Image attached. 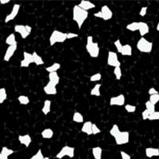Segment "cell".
<instances>
[{
    "instance_id": "obj_1",
    "label": "cell",
    "mask_w": 159,
    "mask_h": 159,
    "mask_svg": "<svg viewBox=\"0 0 159 159\" xmlns=\"http://www.w3.org/2000/svg\"><path fill=\"white\" fill-rule=\"evenodd\" d=\"M89 11L81 9L78 5H75L72 8V20L76 22L79 29H81L84 22L89 18Z\"/></svg>"
},
{
    "instance_id": "obj_2",
    "label": "cell",
    "mask_w": 159,
    "mask_h": 159,
    "mask_svg": "<svg viewBox=\"0 0 159 159\" xmlns=\"http://www.w3.org/2000/svg\"><path fill=\"white\" fill-rule=\"evenodd\" d=\"M86 50L89 56L92 58H97L99 55L100 49L99 44L93 41V37L88 36L87 43H86Z\"/></svg>"
},
{
    "instance_id": "obj_3",
    "label": "cell",
    "mask_w": 159,
    "mask_h": 159,
    "mask_svg": "<svg viewBox=\"0 0 159 159\" xmlns=\"http://www.w3.org/2000/svg\"><path fill=\"white\" fill-rule=\"evenodd\" d=\"M66 40H67L66 33L55 30L52 31L50 37H49V45H50V46H53L57 43H63Z\"/></svg>"
},
{
    "instance_id": "obj_4",
    "label": "cell",
    "mask_w": 159,
    "mask_h": 159,
    "mask_svg": "<svg viewBox=\"0 0 159 159\" xmlns=\"http://www.w3.org/2000/svg\"><path fill=\"white\" fill-rule=\"evenodd\" d=\"M136 47L139 52H144V53H150L153 50V42H150L147 38L143 37L138 41L137 44H136Z\"/></svg>"
},
{
    "instance_id": "obj_5",
    "label": "cell",
    "mask_w": 159,
    "mask_h": 159,
    "mask_svg": "<svg viewBox=\"0 0 159 159\" xmlns=\"http://www.w3.org/2000/svg\"><path fill=\"white\" fill-rule=\"evenodd\" d=\"M69 157V158H73L75 157V148L69 146H65L61 149L55 157L57 159H62L65 157Z\"/></svg>"
},
{
    "instance_id": "obj_6",
    "label": "cell",
    "mask_w": 159,
    "mask_h": 159,
    "mask_svg": "<svg viewBox=\"0 0 159 159\" xmlns=\"http://www.w3.org/2000/svg\"><path fill=\"white\" fill-rule=\"evenodd\" d=\"M14 30L19 34L22 39H26L32 32V27L29 25H15Z\"/></svg>"
},
{
    "instance_id": "obj_7",
    "label": "cell",
    "mask_w": 159,
    "mask_h": 159,
    "mask_svg": "<svg viewBox=\"0 0 159 159\" xmlns=\"http://www.w3.org/2000/svg\"><path fill=\"white\" fill-rule=\"evenodd\" d=\"M114 139L117 146H123V145H126L129 143L130 134L128 131H120Z\"/></svg>"
},
{
    "instance_id": "obj_8",
    "label": "cell",
    "mask_w": 159,
    "mask_h": 159,
    "mask_svg": "<svg viewBox=\"0 0 159 159\" xmlns=\"http://www.w3.org/2000/svg\"><path fill=\"white\" fill-rule=\"evenodd\" d=\"M107 65L114 68L121 66V62L119 61L117 52H114V51H109L108 54H107Z\"/></svg>"
},
{
    "instance_id": "obj_9",
    "label": "cell",
    "mask_w": 159,
    "mask_h": 159,
    "mask_svg": "<svg viewBox=\"0 0 159 159\" xmlns=\"http://www.w3.org/2000/svg\"><path fill=\"white\" fill-rule=\"evenodd\" d=\"M125 103H126V98H125L124 95L123 94H119L116 96H112V97H111L110 101H109V104L111 106H119V107L125 106Z\"/></svg>"
},
{
    "instance_id": "obj_10",
    "label": "cell",
    "mask_w": 159,
    "mask_h": 159,
    "mask_svg": "<svg viewBox=\"0 0 159 159\" xmlns=\"http://www.w3.org/2000/svg\"><path fill=\"white\" fill-rule=\"evenodd\" d=\"M20 8H21V6H20L19 4L15 3L13 5V7L11 13L8 14V15L6 16L5 23H8V22H11V21H12V20H14L16 18L17 15H18V13H19Z\"/></svg>"
},
{
    "instance_id": "obj_11",
    "label": "cell",
    "mask_w": 159,
    "mask_h": 159,
    "mask_svg": "<svg viewBox=\"0 0 159 159\" xmlns=\"http://www.w3.org/2000/svg\"><path fill=\"white\" fill-rule=\"evenodd\" d=\"M34 63V59H33L32 53L24 51L23 52V59L20 62V67L22 68H28L29 65Z\"/></svg>"
},
{
    "instance_id": "obj_12",
    "label": "cell",
    "mask_w": 159,
    "mask_h": 159,
    "mask_svg": "<svg viewBox=\"0 0 159 159\" xmlns=\"http://www.w3.org/2000/svg\"><path fill=\"white\" fill-rule=\"evenodd\" d=\"M17 49H18V45H10V46H8V48L7 49V50H6L5 54H4L3 57L4 61L9 62L10 60L12 58V57L15 54V52H16Z\"/></svg>"
},
{
    "instance_id": "obj_13",
    "label": "cell",
    "mask_w": 159,
    "mask_h": 159,
    "mask_svg": "<svg viewBox=\"0 0 159 159\" xmlns=\"http://www.w3.org/2000/svg\"><path fill=\"white\" fill-rule=\"evenodd\" d=\"M44 92L48 96H54L57 93V85L48 82L43 88Z\"/></svg>"
},
{
    "instance_id": "obj_14",
    "label": "cell",
    "mask_w": 159,
    "mask_h": 159,
    "mask_svg": "<svg viewBox=\"0 0 159 159\" xmlns=\"http://www.w3.org/2000/svg\"><path fill=\"white\" fill-rule=\"evenodd\" d=\"M99 11H100L102 14V19L104 20V21H109V20L111 19L112 17H113V12H112L111 10L109 8L108 6H103Z\"/></svg>"
},
{
    "instance_id": "obj_15",
    "label": "cell",
    "mask_w": 159,
    "mask_h": 159,
    "mask_svg": "<svg viewBox=\"0 0 159 159\" xmlns=\"http://www.w3.org/2000/svg\"><path fill=\"white\" fill-rule=\"evenodd\" d=\"M18 142L22 145L25 146V147H26V148H28L32 143V138L29 134H20V135H18Z\"/></svg>"
},
{
    "instance_id": "obj_16",
    "label": "cell",
    "mask_w": 159,
    "mask_h": 159,
    "mask_svg": "<svg viewBox=\"0 0 159 159\" xmlns=\"http://www.w3.org/2000/svg\"><path fill=\"white\" fill-rule=\"evenodd\" d=\"M139 32L141 38H143L146 34L150 32V27L147 22H139Z\"/></svg>"
},
{
    "instance_id": "obj_17",
    "label": "cell",
    "mask_w": 159,
    "mask_h": 159,
    "mask_svg": "<svg viewBox=\"0 0 159 159\" xmlns=\"http://www.w3.org/2000/svg\"><path fill=\"white\" fill-rule=\"evenodd\" d=\"M78 7L81 8V9L84 10V11H89V10L96 7V5L94 3H92L91 1H89V0H81L80 2V3L78 4Z\"/></svg>"
},
{
    "instance_id": "obj_18",
    "label": "cell",
    "mask_w": 159,
    "mask_h": 159,
    "mask_svg": "<svg viewBox=\"0 0 159 159\" xmlns=\"http://www.w3.org/2000/svg\"><path fill=\"white\" fill-rule=\"evenodd\" d=\"M145 154L146 156L149 158L154 157H158L159 156V149L154 148V147H147L145 150Z\"/></svg>"
},
{
    "instance_id": "obj_19",
    "label": "cell",
    "mask_w": 159,
    "mask_h": 159,
    "mask_svg": "<svg viewBox=\"0 0 159 159\" xmlns=\"http://www.w3.org/2000/svg\"><path fill=\"white\" fill-rule=\"evenodd\" d=\"M92 123L91 121L84 122L81 127V132L86 134L87 135H92Z\"/></svg>"
},
{
    "instance_id": "obj_20",
    "label": "cell",
    "mask_w": 159,
    "mask_h": 159,
    "mask_svg": "<svg viewBox=\"0 0 159 159\" xmlns=\"http://www.w3.org/2000/svg\"><path fill=\"white\" fill-rule=\"evenodd\" d=\"M132 52H133V49H132L131 45L129 44H126V45H123L120 54H122L123 56L130 57L132 56Z\"/></svg>"
},
{
    "instance_id": "obj_21",
    "label": "cell",
    "mask_w": 159,
    "mask_h": 159,
    "mask_svg": "<svg viewBox=\"0 0 159 159\" xmlns=\"http://www.w3.org/2000/svg\"><path fill=\"white\" fill-rule=\"evenodd\" d=\"M92 156L94 159H102V154H103V149L100 147H92Z\"/></svg>"
},
{
    "instance_id": "obj_22",
    "label": "cell",
    "mask_w": 159,
    "mask_h": 159,
    "mask_svg": "<svg viewBox=\"0 0 159 159\" xmlns=\"http://www.w3.org/2000/svg\"><path fill=\"white\" fill-rule=\"evenodd\" d=\"M51 105H52V102L49 99H45L44 101L43 107L42 108V111L45 116H47L49 114L51 111Z\"/></svg>"
},
{
    "instance_id": "obj_23",
    "label": "cell",
    "mask_w": 159,
    "mask_h": 159,
    "mask_svg": "<svg viewBox=\"0 0 159 159\" xmlns=\"http://www.w3.org/2000/svg\"><path fill=\"white\" fill-rule=\"evenodd\" d=\"M15 153V150L11 148H8L7 147H2L1 149V154H2L3 159H8L9 156L12 155Z\"/></svg>"
},
{
    "instance_id": "obj_24",
    "label": "cell",
    "mask_w": 159,
    "mask_h": 159,
    "mask_svg": "<svg viewBox=\"0 0 159 159\" xmlns=\"http://www.w3.org/2000/svg\"><path fill=\"white\" fill-rule=\"evenodd\" d=\"M54 132L51 128H45L42 131V137L44 139H51L53 137Z\"/></svg>"
},
{
    "instance_id": "obj_25",
    "label": "cell",
    "mask_w": 159,
    "mask_h": 159,
    "mask_svg": "<svg viewBox=\"0 0 159 159\" xmlns=\"http://www.w3.org/2000/svg\"><path fill=\"white\" fill-rule=\"evenodd\" d=\"M33 59H34V63L37 65V66H40V65H43L45 64L44 60L40 55L38 54L37 52H34L32 53Z\"/></svg>"
},
{
    "instance_id": "obj_26",
    "label": "cell",
    "mask_w": 159,
    "mask_h": 159,
    "mask_svg": "<svg viewBox=\"0 0 159 159\" xmlns=\"http://www.w3.org/2000/svg\"><path fill=\"white\" fill-rule=\"evenodd\" d=\"M48 77H49V81L52 84H54L55 85H57L60 83V77L57 72L49 73V76Z\"/></svg>"
},
{
    "instance_id": "obj_27",
    "label": "cell",
    "mask_w": 159,
    "mask_h": 159,
    "mask_svg": "<svg viewBox=\"0 0 159 159\" xmlns=\"http://www.w3.org/2000/svg\"><path fill=\"white\" fill-rule=\"evenodd\" d=\"M100 88H101V84H96L94 87L92 88L90 91V95L93 96H101V92H100Z\"/></svg>"
},
{
    "instance_id": "obj_28",
    "label": "cell",
    "mask_w": 159,
    "mask_h": 159,
    "mask_svg": "<svg viewBox=\"0 0 159 159\" xmlns=\"http://www.w3.org/2000/svg\"><path fill=\"white\" fill-rule=\"evenodd\" d=\"M6 44H7L8 45H18V42L16 41V38H15V34L14 33L8 35L6 38L5 41Z\"/></svg>"
},
{
    "instance_id": "obj_29",
    "label": "cell",
    "mask_w": 159,
    "mask_h": 159,
    "mask_svg": "<svg viewBox=\"0 0 159 159\" xmlns=\"http://www.w3.org/2000/svg\"><path fill=\"white\" fill-rule=\"evenodd\" d=\"M72 121L76 123H84V116L81 113L78 111H75L73 116H72Z\"/></svg>"
},
{
    "instance_id": "obj_30",
    "label": "cell",
    "mask_w": 159,
    "mask_h": 159,
    "mask_svg": "<svg viewBox=\"0 0 159 159\" xmlns=\"http://www.w3.org/2000/svg\"><path fill=\"white\" fill-rule=\"evenodd\" d=\"M60 69H61V64L56 62V63H53L51 65H49V67L45 68V70L47 71L49 73H50V72H57Z\"/></svg>"
},
{
    "instance_id": "obj_31",
    "label": "cell",
    "mask_w": 159,
    "mask_h": 159,
    "mask_svg": "<svg viewBox=\"0 0 159 159\" xmlns=\"http://www.w3.org/2000/svg\"><path fill=\"white\" fill-rule=\"evenodd\" d=\"M126 29L130 32H135V31L139 30V22H133L128 24L126 26Z\"/></svg>"
},
{
    "instance_id": "obj_32",
    "label": "cell",
    "mask_w": 159,
    "mask_h": 159,
    "mask_svg": "<svg viewBox=\"0 0 159 159\" xmlns=\"http://www.w3.org/2000/svg\"><path fill=\"white\" fill-rule=\"evenodd\" d=\"M7 99V93L5 88H0V104L3 103Z\"/></svg>"
},
{
    "instance_id": "obj_33",
    "label": "cell",
    "mask_w": 159,
    "mask_h": 159,
    "mask_svg": "<svg viewBox=\"0 0 159 159\" xmlns=\"http://www.w3.org/2000/svg\"><path fill=\"white\" fill-rule=\"evenodd\" d=\"M18 101L19 102L20 104L22 105H27L29 104L30 100L29 97L27 96H24V95H21L18 97Z\"/></svg>"
},
{
    "instance_id": "obj_34",
    "label": "cell",
    "mask_w": 159,
    "mask_h": 159,
    "mask_svg": "<svg viewBox=\"0 0 159 159\" xmlns=\"http://www.w3.org/2000/svg\"><path fill=\"white\" fill-rule=\"evenodd\" d=\"M120 131H121V130L119 129V126H118L117 124H114L112 126L111 128L110 129V130H109V134H110L112 137L115 138Z\"/></svg>"
},
{
    "instance_id": "obj_35",
    "label": "cell",
    "mask_w": 159,
    "mask_h": 159,
    "mask_svg": "<svg viewBox=\"0 0 159 159\" xmlns=\"http://www.w3.org/2000/svg\"><path fill=\"white\" fill-rule=\"evenodd\" d=\"M114 75L116 76V79L117 80H120L122 78V76H123V73H122V69L120 67H116L114 68Z\"/></svg>"
},
{
    "instance_id": "obj_36",
    "label": "cell",
    "mask_w": 159,
    "mask_h": 159,
    "mask_svg": "<svg viewBox=\"0 0 159 159\" xmlns=\"http://www.w3.org/2000/svg\"><path fill=\"white\" fill-rule=\"evenodd\" d=\"M145 106H146V109L150 112V114L153 113V112L155 111V105H154L152 103H150V101H147L145 103Z\"/></svg>"
},
{
    "instance_id": "obj_37",
    "label": "cell",
    "mask_w": 159,
    "mask_h": 159,
    "mask_svg": "<svg viewBox=\"0 0 159 159\" xmlns=\"http://www.w3.org/2000/svg\"><path fill=\"white\" fill-rule=\"evenodd\" d=\"M102 79V74L100 72H97V73H95L92 76H90V81L91 82H98L100 80Z\"/></svg>"
},
{
    "instance_id": "obj_38",
    "label": "cell",
    "mask_w": 159,
    "mask_h": 159,
    "mask_svg": "<svg viewBox=\"0 0 159 159\" xmlns=\"http://www.w3.org/2000/svg\"><path fill=\"white\" fill-rule=\"evenodd\" d=\"M149 101H150V103H153L154 105L157 104V103L159 102V93L150 96V99H149Z\"/></svg>"
},
{
    "instance_id": "obj_39",
    "label": "cell",
    "mask_w": 159,
    "mask_h": 159,
    "mask_svg": "<svg viewBox=\"0 0 159 159\" xmlns=\"http://www.w3.org/2000/svg\"><path fill=\"white\" fill-rule=\"evenodd\" d=\"M125 110L128 113H134L136 111V106L132 104H125Z\"/></svg>"
},
{
    "instance_id": "obj_40",
    "label": "cell",
    "mask_w": 159,
    "mask_h": 159,
    "mask_svg": "<svg viewBox=\"0 0 159 159\" xmlns=\"http://www.w3.org/2000/svg\"><path fill=\"white\" fill-rule=\"evenodd\" d=\"M44 157H45V156H44L42 150H41V149H39L36 154H34V155H33L30 159H44Z\"/></svg>"
},
{
    "instance_id": "obj_41",
    "label": "cell",
    "mask_w": 159,
    "mask_h": 159,
    "mask_svg": "<svg viewBox=\"0 0 159 159\" xmlns=\"http://www.w3.org/2000/svg\"><path fill=\"white\" fill-rule=\"evenodd\" d=\"M148 119L150 121H154V120H159V111H154L150 115Z\"/></svg>"
},
{
    "instance_id": "obj_42",
    "label": "cell",
    "mask_w": 159,
    "mask_h": 159,
    "mask_svg": "<svg viewBox=\"0 0 159 159\" xmlns=\"http://www.w3.org/2000/svg\"><path fill=\"white\" fill-rule=\"evenodd\" d=\"M114 45H115V46H116V50H117V52H119V53H120V52H121V50H122V48H123V45H122L121 42H120V40L117 39L116 41H115Z\"/></svg>"
},
{
    "instance_id": "obj_43",
    "label": "cell",
    "mask_w": 159,
    "mask_h": 159,
    "mask_svg": "<svg viewBox=\"0 0 159 159\" xmlns=\"http://www.w3.org/2000/svg\"><path fill=\"white\" fill-rule=\"evenodd\" d=\"M92 134H93V135H96V134H99V133L101 132V130L97 127V125H96V123H92Z\"/></svg>"
},
{
    "instance_id": "obj_44",
    "label": "cell",
    "mask_w": 159,
    "mask_h": 159,
    "mask_svg": "<svg viewBox=\"0 0 159 159\" xmlns=\"http://www.w3.org/2000/svg\"><path fill=\"white\" fill-rule=\"evenodd\" d=\"M79 37V34H76V33H66V38L67 39H72V38H76Z\"/></svg>"
},
{
    "instance_id": "obj_45",
    "label": "cell",
    "mask_w": 159,
    "mask_h": 159,
    "mask_svg": "<svg viewBox=\"0 0 159 159\" xmlns=\"http://www.w3.org/2000/svg\"><path fill=\"white\" fill-rule=\"evenodd\" d=\"M150 115V113L147 110V109L143 111L142 112V119H143V120H147V119H148Z\"/></svg>"
},
{
    "instance_id": "obj_46",
    "label": "cell",
    "mask_w": 159,
    "mask_h": 159,
    "mask_svg": "<svg viewBox=\"0 0 159 159\" xmlns=\"http://www.w3.org/2000/svg\"><path fill=\"white\" fill-rule=\"evenodd\" d=\"M147 10H148V7H143L139 11V15L142 17H144L147 15Z\"/></svg>"
},
{
    "instance_id": "obj_47",
    "label": "cell",
    "mask_w": 159,
    "mask_h": 159,
    "mask_svg": "<svg viewBox=\"0 0 159 159\" xmlns=\"http://www.w3.org/2000/svg\"><path fill=\"white\" fill-rule=\"evenodd\" d=\"M120 155H121V159H131V157L129 154H127V152L125 151H120Z\"/></svg>"
},
{
    "instance_id": "obj_48",
    "label": "cell",
    "mask_w": 159,
    "mask_h": 159,
    "mask_svg": "<svg viewBox=\"0 0 159 159\" xmlns=\"http://www.w3.org/2000/svg\"><path fill=\"white\" fill-rule=\"evenodd\" d=\"M157 93H159L158 91H157L156 89H154V88H150V89L148 90V94L150 95V96H151V95L157 94Z\"/></svg>"
},
{
    "instance_id": "obj_49",
    "label": "cell",
    "mask_w": 159,
    "mask_h": 159,
    "mask_svg": "<svg viewBox=\"0 0 159 159\" xmlns=\"http://www.w3.org/2000/svg\"><path fill=\"white\" fill-rule=\"evenodd\" d=\"M94 17H96V18H102V14L100 11H98V12H96L94 13Z\"/></svg>"
},
{
    "instance_id": "obj_50",
    "label": "cell",
    "mask_w": 159,
    "mask_h": 159,
    "mask_svg": "<svg viewBox=\"0 0 159 159\" xmlns=\"http://www.w3.org/2000/svg\"><path fill=\"white\" fill-rule=\"evenodd\" d=\"M11 2L10 0H0V4L1 5H5V4H7Z\"/></svg>"
},
{
    "instance_id": "obj_51",
    "label": "cell",
    "mask_w": 159,
    "mask_h": 159,
    "mask_svg": "<svg viewBox=\"0 0 159 159\" xmlns=\"http://www.w3.org/2000/svg\"><path fill=\"white\" fill-rule=\"evenodd\" d=\"M156 30L159 32V22H157V27H156Z\"/></svg>"
},
{
    "instance_id": "obj_52",
    "label": "cell",
    "mask_w": 159,
    "mask_h": 159,
    "mask_svg": "<svg viewBox=\"0 0 159 159\" xmlns=\"http://www.w3.org/2000/svg\"><path fill=\"white\" fill-rule=\"evenodd\" d=\"M0 159H3V157H2V154H1V152H0Z\"/></svg>"
},
{
    "instance_id": "obj_53",
    "label": "cell",
    "mask_w": 159,
    "mask_h": 159,
    "mask_svg": "<svg viewBox=\"0 0 159 159\" xmlns=\"http://www.w3.org/2000/svg\"><path fill=\"white\" fill-rule=\"evenodd\" d=\"M44 159H50V158H49V157H44Z\"/></svg>"
}]
</instances>
